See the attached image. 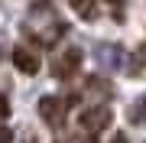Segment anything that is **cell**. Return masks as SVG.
Masks as SVG:
<instances>
[{"mask_svg":"<svg viewBox=\"0 0 146 143\" xmlns=\"http://www.w3.org/2000/svg\"><path fill=\"white\" fill-rule=\"evenodd\" d=\"M110 107L107 104H91V107H84V111L78 114V124H81V130L84 133H98V130H104L107 124H110Z\"/></svg>","mask_w":146,"mask_h":143,"instance_id":"1","label":"cell"},{"mask_svg":"<svg viewBox=\"0 0 146 143\" xmlns=\"http://www.w3.org/2000/svg\"><path fill=\"white\" fill-rule=\"evenodd\" d=\"M78 65H81V49H62L55 59H52V75L55 78H72L75 72H78Z\"/></svg>","mask_w":146,"mask_h":143,"instance_id":"2","label":"cell"},{"mask_svg":"<svg viewBox=\"0 0 146 143\" xmlns=\"http://www.w3.org/2000/svg\"><path fill=\"white\" fill-rule=\"evenodd\" d=\"M65 111H68V101H62V98L46 94L39 101V117L46 124H52V127H62V124H65Z\"/></svg>","mask_w":146,"mask_h":143,"instance_id":"3","label":"cell"},{"mask_svg":"<svg viewBox=\"0 0 146 143\" xmlns=\"http://www.w3.org/2000/svg\"><path fill=\"white\" fill-rule=\"evenodd\" d=\"M10 59H13V65H16L23 75H36V72H39V65H42L39 52H36V49H29V46H16Z\"/></svg>","mask_w":146,"mask_h":143,"instance_id":"4","label":"cell"},{"mask_svg":"<svg viewBox=\"0 0 146 143\" xmlns=\"http://www.w3.org/2000/svg\"><path fill=\"white\" fill-rule=\"evenodd\" d=\"M72 3V10L84 16V20H91V16H98V0H68Z\"/></svg>","mask_w":146,"mask_h":143,"instance_id":"5","label":"cell"},{"mask_svg":"<svg viewBox=\"0 0 146 143\" xmlns=\"http://www.w3.org/2000/svg\"><path fill=\"white\" fill-rule=\"evenodd\" d=\"M3 117H10V98L0 94V120H3Z\"/></svg>","mask_w":146,"mask_h":143,"instance_id":"6","label":"cell"},{"mask_svg":"<svg viewBox=\"0 0 146 143\" xmlns=\"http://www.w3.org/2000/svg\"><path fill=\"white\" fill-rule=\"evenodd\" d=\"M13 140V130L10 127H3V124H0V143H10Z\"/></svg>","mask_w":146,"mask_h":143,"instance_id":"7","label":"cell"},{"mask_svg":"<svg viewBox=\"0 0 146 143\" xmlns=\"http://www.w3.org/2000/svg\"><path fill=\"white\" fill-rule=\"evenodd\" d=\"M110 143H130V140H127V133H114V140H110Z\"/></svg>","mask_w":146,"mask_h":143,"instance_id":"8","label":"cell"},{"mask_svg":"<svg viewBox=\"0 0 146 143\" xmlns=\"http://www.w3.org/2000/svg\"><path fill=\"white\" fill-rule=\"evenodd\" d=\"M110 3H123V0H110Z\"/></svg>","mask_w":146,"mask_h":143,"instance_id":"9","label":"cell"}]
</instances>
